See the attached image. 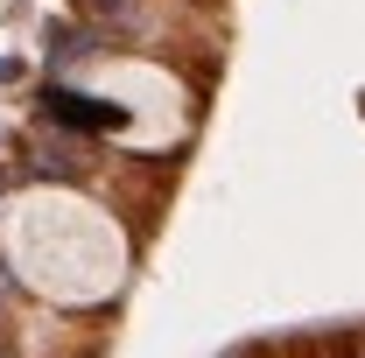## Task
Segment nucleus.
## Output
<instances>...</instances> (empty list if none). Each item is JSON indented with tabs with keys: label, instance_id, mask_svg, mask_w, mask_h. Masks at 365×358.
Here are the masks:
<instances>
[{
	"label": "nucleus",
	"instance_id": "obj_1",
	"mask_svg": "<svg viewBox=\"0 0 365 358\" xmlns=\"http://www.w3.org/2000/svg\"><path fill=\"white\" fill-rule=\"evenodd\" d=\"M0 253H7V274L21 288H36L43 302H63V310L113 302L127 288V267H134V246H127L120 218L98 197L63 190V183H36V190L7 197Z\"/></svg>",
	"mask_w": 365,
	"mask_h": 358
}]
</instances>
